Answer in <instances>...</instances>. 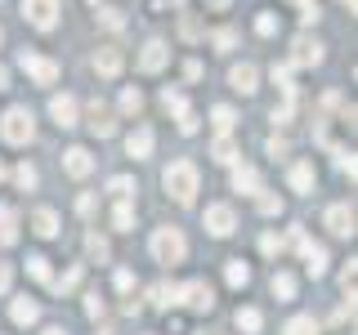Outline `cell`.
<instances>
[{"instance_id": "cell-8", "label": "cell", "mask_w": 358, "mask_h": 335, "mask_svg": "<svg viewBox=\"0 0 358 335\" xmlns=\"http://www.w3.org/2000/svg\"><path fill=\"white\" fill-rule=\"evenodd\" d=\"M179 304H188L193 313H210L215 308V290H210L206 282H184L179 286Z\"/></svg>"}, {"instance_id": "cell-37", "label": "cell", "mask_w": 358, "mask_h": 335, "mask_svg": "<svg viewBox=\"0 0 358 335\" xmlns=\"http://www.w3.org/2000/svg\"><path fill=\"white\" fill-rule=\"evenodd\" d=\"M210 45H215V50H220V54H229V50H233V45H238V31H233V27H220V31H215V36H210Z\"/></svg>"}, {"instance_id": "cell-31", "label": "cell", "mask_w": 358, "mask_h": 335, "mask_svg": "<svg viewBox=\"0 0 358 335\" xmlns=\"http://www.w3.org/2000/svg\"><path fill=\"white\" fill-rule=\"evenodd\" d=\"M99 22H103L108 31H121V27H126V14H121V9H112V5H99Z\"/></svg>"}, {"instance_id": "cell-14", "label": "cell", "mask_w": 358, "mask_h": 335, "mask_svg": "<svg viewBox=\"0 0 358 335\" xmlns=\"http://www.w3.org/2000/svg\"><path fill=\"white\" fill-rule=\"evenodd\" d=\"M152 130L148 126H139V130H130L126 134V156H134V161H148V156H152Z\"/></svg>"}, {"instance_id": "cell-29", "label": "cell", "mask_w": 358, "mask_h": 335, "mask_svg": "<svg viewBox=\"0 0 358 335\" xmlns=\"http://www.w3.org/2000/svg\"><path fill=\"white\" fill-rule=\"evenodd\" d=\"M85 255H90V260H99V264H103L108 255H112L108 237H99V232H90V237H85Z\"/></svg>"}, {"instance_id": "cell-19", "label": "cell", "mask_w": 358, "mask_h": 335, "mask_svg": "<svg viewBox=\"0 0 358 335\" xmlns=\"http://www.w3.org/2000/svg\"><path fill=\"white\" fill-rule=\"evenodd\" d=\"M287 179H291V188H296V193H313V161H296L287 170Z\"/></svg>"}, {"instance_id": "cell-57", "label": "cell", "mask_w": 358, "mask_h": 335, "mask_svg": "<svg viewBox=\"0 0 358 335\" xmlns=\"http://www.w3.org/2000/svg\"><path fill=\"white\" fill-rule=\"evenodd\" d=\"M341 5H345V9H350V14H354V5H358V0H341Z\"/></svg>"}, {"instance_id": "cell-27", "label": "cell", "mask_w": 358, "mask_h": 335, "mask_svg": "<svg viewBox=\"0 0 358 335\" xmlns=\"http://www.w3.org/2000/svg\"><path fill=\"white\" fill-rule=\"evenodd\" d=\"M112 228H117V232L134 228V206H130V201H117V210H112Z\"/></svg>"}, {"instance_id": "cell-43", "label": "cell", "mask_w": 358, "mask_h": 335, "mask_svg": "<svg viewBox=\"0 0 358 335\" xmlns=\"http://www.w3.org/2000/svg\"><path fill=\"white\" fill-rule=\"evenodd\" d=\"M291 5H300V18L305 22H318L322 14H318V0H291Z\"/></svg>"}, {"instance_id": "cell-4", "label": "cell", "mask_w": 358, "mask_h": 335, "mask_svg": "<svg viewBox=\"0 0 358 335\" xmlns=\"http://www.w3.org/2000/svg\"><path fill=\"white\" fill-rule=\"evenodd\" d=\"M291 246L300 251V260H305V268H309L313 277L327 273V251H322L318 241H309V237H305V228H291Z\"/></svg>"}, {"instance_id": "cell-45", "label": "cell", "mask_w": 358, "mask_h": 335, "mask_svg": "<svg viewBox=\"0 0 358 335\" xmlns=\"http://www.w3.org/2000/svg\"><path fill=\"white\" fill-rule=\"evenodd\" d=\"M179 130H184V134H197V112H193V107L179 117Z\"/></svg>"}, {"instance_id": "cell-26", "label": "cell", "mask_w": 358, "mask_h": 335, "mask_svg": "<svg viewBox=\"0 0 358 335\" xmlns=\"http://www.w3.org/2000/svg\"><path fill=\"white\" fill-rule=\"evenodd\" d=\"M224 282H229V286H246V282H251V268H246L242 260H229V264H224Z\"/></svg>"}, {"instance_id": "cell-38", "label": "cell", "mask_w": 358, "mask_h": 335, "mask_svg": "<svg viewBox=\"0 0 358 335\" xmlns=\"http://www.w3.org/2000/svg\"><path fill=\"white\" fill-rule=\"evenodd\" d=\"M179 36H184V40H201V22L193 14H184V18H179Z\"/></svg>"}, {"instance_id": "cell-32", "label": "cell", "mask_w": 358, "mask_h": 335, "mask_svg": "<svg viewBox=\"0 0 358 335\" xmlns=\"http://www.w3.org/2000/svg\"><path fill=\"white\" fill-rule=\"evenodd\" d=\"M162 107H166V112H175V117H184V112H188V103H184V94H179V89H171V85L162 89Z\"/></svg>"}, {"instance_id": "cell-12", "label": "cell", "mask_w": 358, "mask_h": 335, "mask_svg": "<svg viewBox=\"0 0 358 335\" xmlns=\"http://www.w3.org/2000/svg\"><path fill=\"white\" fill-rule=\"evenodd\" d=\"M229 85L238 89V94H255V89H260V72H255V63H233L229 67Z\"/></svg>"}, {"instance_id": "cell-15", "label": "cell", "mask_w": 358, "mask_h": 335, "mask_svg": "<svg viewBox=\"0 0 358 335\" xmlns=\"http://www.w3.org/2000/svg\"><path fill=\"white\" fill-rule=\"evenodd\" d=\"M63 170L72 179H85L90 170H94V156H90V148H67L63 152Z\"/></svg>"}, {"instance_id": "cell-28", "label": "cell", "mask_w": 358, "mask_h": 335, "mask_svg": "<svg viewBox=\"0 0 358 335\" xmlns=\"http://www.w3.org/2000/svg\"><path fill=\"white\" fill-rule=\"evenodd\" d=\"M210 156H215L220 165H233V161H238V148H233V139H229V134H220V139H215V148H210Z\"/></svg>"}, {"instance_id": "cell-30", "label": "cell", "mask_w": 358, "mask_h": 335, "mask_svg": "<svg viewBox=\"0 0 358 335\" xmlns=\"http://www.w3.org/2000/svg\"><path fill=\"white\" fill-rule=\"evenodd\" d=\"M268 286H273L278 299H296V277H291V273H273V282H268Z\"/></svg>"}, {"instance_id": "cell-47", "label": "cell", "mask_w": 358, "mask_h": 335, "mask_svg": "<svg viewBox=\"0 0 358 335\" xmlns=\"http://www.w3.org/2000/svg\"><path fill=\"white\" fill-rule=\"evenodd\" d=\"M260 251H264V255H278V251H282V241H278L273 232H264V237H260Z\"/></svg>"}, {"instance_id": "cell-40", "label": "cell", "mask_w": 358, "mask_h": 335, "mask_svg": "<svg viewBox=\"0 0 358 335\" xmlns=\"http://www.w3.org/2000/svg\"><path fill=\"white\" fill-rule=\"evenodd\" d=\"M14 184H18V188H36V165H27V161H22L18 170H14Z\"/></svg>"}, {"instance_id": "cell-39", "label": "cell", "mask_w": 358, "mask_h": 335, "mask_svg": "<svg viewBox=\"0 0 358 335\" xmlns=\"http://www.w3.org/2000/svg\"><path fill=\"white\" fill-rule=\"evenodd\" d=\"M350 318H354V290H350V295H345L341 304H336V313H331V322H336V327H341V322H350Z\"/></svg>"}, {"instance_id": "cell-46", "label": "cell", "mask_w": 358, "mask_h": 335, "mask_svg": "<svg viewBox=\"0 0 358 335\" xmlns=\"http://www.w3.org/2000/svg\"><path fill=\"white\" fill-rule=\"evenodd\" d=\"M76 277H81V268H67V273H63L54 286H59V290H72V286H76Z\"/></svg>"}, {"instance_id": "cell-1", "label": "cell", "mask_w": 358, "mask_h": 335, "mask_svg": "<svg viewBox=\"0 0 358 335\" xmlns=\"http://www.w3.org/2000/svg\"><path fill=\"white\" fill-rule=\"evenodd\" d=\"M162 184H166V193H171L179 206H193V197H197V165L193 161H171L166 174H162Z\"/></svg>"}, {"instance_id": "cell-23", "label": "cell", "mask_w": 358, "mask_h": 335, "mask_svg": "<svg viewBox=\"0 0 358 335\" xmlns=\"http://www.w3.org/2000/svg\"><path fill=\"white\" fill-rule=\"evenodd\" d=\"M148 295H152L157 308H175V304H179V286H171V282H157Z\"/></svg>"}, {"instance_id": "cell-10", "label": "cell", "mask_w": 358, "mask_h": 335, "mask_svg": "<svg viewBox=\"0 0 358 335\" xmlns=\"http://www.w3.org/2000/svg\"><path fill=\"white\" fill-rule=\"evenodd\" d=\"M206 228H210V237H229L233 228H238V215H233V206H206Z\"/></svg>"}, {"instance_id": "cell-56", "label": "cell", "mask_w": 358, "mask_h": 335, "mask_svg": "<svg viewBox=\"0 0 358 335\" xmlns=\"http://www.w3.org/2000/svg\"><path fill=\"white\" fill-rule=\"evenodd\" d=\"M41 335H67V331H63V327H45Z\"/></svg>"}, {"instance_id": "cell-13", "label": "cell", "mask_w": 358, "mask_h": 335, "mask_svg": "<svg viewBox=\"0 0 358 335\" xmlns=\"http://www.w3.org/2000/svg\"><path fill=\"white\" fill-rule=\"evenodd\" d=\"M50 117H54V126H59V130H72L76 126V98L72 94H54L50 98Z\"/></svg>"}, {"instance_id": "cell-50", "label": "cell", "mask_w": 358, "mask_h": 335, "mask_svg": "<svg viewBox=\"0 0 358 335\" xmlns=\"http://www.w3.org/2000/svg\"><path fill=\"white\" fill-rule=\"evenodd\" d=\"M85 313H90V318H103V299L90 295V299H85Z\"/></svg>"}, {"instance_id": "cell-6", "label": "cell", "mask_w": 358, "mask_h": 335, "mask_svg": "<svg viewBox=\"0 0 358 335\" xmlns=\"http://www.w3.org/2000/svg\"><path fill=\"white\" fill-rule=\"evenodd\" d=\"M85 126H90V134H99V139H112V134H117V117H112V107L103 98H94V103L85 107Z\"/></svg>"}, {"instance_id": "cell-9", "label": "cell", "mask_w": 358, "mask_h": 335, "mask_svg": "<svg viewBox=\"0 0 358 335\" xmlns=\"http://www.w3.org/2000/svg\"><path fill=\"white\" fill-rule=\"evenodd\" d=\"M291 67H318L322 63V45L318 40H309V36H296L291 40Z\"/></svg>"}, {"instance_id": "cell-18", "label": "cell", "mask_w": 358, "mask_h": 335, "mask_svg": "<svg viewBox=\"0 0 358 335\" xmlns=\"http://www.w3.org/2000/svg\"><path fill=\"white\" fill-rule=\"evenodd\" d=\"M9 313H14V322H18V327H31V322L41 318V304H36V299H27V295H18L14 304H9Z\"/></svg>"}, {"instance_id": "cell-17", "label": "cell", "mask_w": 358, "mask_h": 335, "mask_svg": "<svg viewBox=\"0 0 358 335\" xmlns=\"http://www.w3.org/2000/svg\"><path fill=\"white\" fill-rule=\"evenodd\" d=\"M121 63H126V59H121V50H117V45H103V50L94 54V72H99V76H108V81L121 72Z\"/></svg>"}, {"instance_id": "cell-49", "label": "cell", "mask_w": 358, "mask_h": 335, "mask_svg": "<svg viewBox=\"0 0 358 335\" xmlns=\"http://www.w3.org/2000/svg\"><path fill=\"white\" fill-rule=\"evenodd\" d=\"M9 282H14V268H9L5 260H0V295H5V290H9Z\"/></svg>"}, {"instance_id": "cell-51", "label": "cell", "mask_w": 358, "mask_h": 335, "mask_svg": "<svg viewBox=\"0 0 358 335\" xmlns=\"http://www.w3.org/2000/svg\"><path fill=\"white\" fill-rule=\"evenodd\" d=\"M184 76H188V81H201V63L188 59V63H184Z\"/></svg>"}, {"instance_id": "cell-7", "label": "cell", "mask_w": 358, "mask_h": 335, "mask_svg": "<svg viewBox=\"0 0 358 335\" xmlns=\"http://www.w3.org/2000/svg\"><path fill=\"white\" fill-rule=\"evenodd\" d=\"M22 18H27L31 27L50 31L54 22H59V0H22Z\"/></svg>"}, {"instance_id": "cell-22", "label": "cell", "mask_w": 358, "mask_h": 335, "mask_svg": "<svg viewBox=\"0 0 358 335\" xmlns=\"http://www.w3.org/2000/svg\"><path fill=\"white\" fill-rule=\"evenodd\" d=\"M31 232H36V237H54V232H59V215H54L50 206H41L36 215H31Z\"/></svg>"}, {"instance_id": "cell-54", "label": "cell", "mask_w": 358, "mask_h": 335, "mask_svg": "<svg viewBox=\"0 0 358 335\" xmlns=\"http://www.w3.org/2000/svg\"><path fill=\"white\" fill-rule=\"evenodd\" d=\"M229 5H233V0H206V9H215V14H224Z\"/></svg>"}, {"instance_id": "cell-42", "label": "cell", "mask_w": 358, "mask_h": 335, "mask_svg": "<svg viewBox=\"0 0 358 335\" xmlns=\"http://www.w3.org/2000/svg\"><path fill=\"white\" fill-rule=\"evenodd\" d=\"M331 156H336V165H341V170L354 179V152H350V148H331Z\"/></svg>"}, {"instance_id": "cell-11", "label": "cell", "mask_w": 358, "mask_h": 335, "mask_svg": "<svg viewBox=\"0 0 358 335\" xmlns=\"http://www.w3.org/2000/svg\"><path fill=\"white\" fill-rule=\"evenodd\" d=\"M327 232L331 237H354V206L336 201V206L327 210Z\"/></svg>"}, {"instance_id": "cell-5", "label": "cell", "mask_w": 358, "mask_h": 335, "mask_svg": "<svg viewBox=\"0 0 358 335\" xmlns=\"http://www.w3.org/2000/svg\"><path fill=\"white\" fill-rule=\"evenodd\" d=\"M18 67H22V72H27L36 85H54V81H59V63H54V59H41V54H31V50L18 54Z\"/></svg>"}, {"instance_id": "cell-58", "label": "cell", "mask_w": 358, "mask_h": 335, "mask_svg": "<svg viewBox=\"0 0 358 335\" xmlns=\"http://www.w3.org/2000/svg\"><path fill=\"white\" fill-rule=\"evenodd\" d=\"M5 174H9V170H5V161H0V184H5Z\"/></svg>"}, {"instance_id": "cell-16", "label": "cell", "mask_w": 358, "mask_h": 335, "mask_svg": "<svg viewBox=\"0 0 358 335\" xmlns=\"http://www.w3.org/2000/svg\"><path fill=\"white\" fill-rule=\"evenodd\" d=\"M166 59H171V50H166V40H148L139 54V72H162Z\"/></svg>"}, {"instance_id": "cell-25", "label": "cell", "mask_w": 358, "mask_h": 335, "mask_svg": "<svg viewBox=\"0 0 358 335\" xmlns=\"http://www.w3.org/2000/svg\"><path fill=\"white\" fill-rule=\"evenodd\" d=\"M210 126H215L220 134H229L233 126H238V112H233V107H224V103H220V107H210Z\"/></svg>"}, {"instance_id": "cell-44", "label": "cell", "mask_w": 358, "mask_h": 335, "mask_svg": "<svg viewBox=\"0 0 358 335\" xmlns=\"http://www.w3.org/2000/svg\"><path fill=\"white\" fill-rule=\"evenodd\" d=\"M255 31H260V36H273V31H278V18L273 14H260V18H255Z\"/></svg>"}, {"instance_id": "cell-21", "label": "cell", "mask_w": 358, "mask_h": 335, "mask_svg": "<svg viewBox=\"0 0 358 335\" xmlns=\"http://www.w3.org/2000/svg\"><path fill=\"white\" fill-rule=\"evenodd\" d=\"M233 188H238V193H264V184H260V174L251 170V165H238V170H233Z\"/></svg>"}, {"instance_id": "cell-35", "label": "cell", "mask_w": 358, "mask_h": 335, "mask_svg": "<svg viewBox=\"0 0 358 335\" xmlns=\"http://www.w3.org/2000/svg\"><path fill=\"white\" fill-rule=\"evenodd\" d=\"M121 112H130V117L143 112V94H139V89H121Z\"/></svg>"}, {"instance_id": "cell-41", "label": "cell", "mask_w": 358, "mask_h": 335, "mask_svg": "<svg viewBox=\"0 0 358 335\" xmlns=\"http://www.w3.org/2000/svg\"><path fill=\"white\" fill-rule=\"evenodd\" d=\"M260 215H282V197L260 193Z\"/></svg>"}, {"instance_id": "cell-53", "label": "cell", "mask_w": 358, "mask_h": 335, "mask_svg": "<svg viewBox=\"0 0 358 335\" xmlns=\"http://www.w3.org/2000/svg\"><path fill=\"white\" fill-rule=\"evenodd\" d=\"M287 152V139H268V156H282Z\"/></svg>"}, {"instance_id": "cell-55", "label": "cell", "mask_w": 358, "mask_h": 335, "mask_svg": "<svg viewBox=\"0 0 358 335\" xmlns=\"http://www.w3.org/2000/svg\"><path fill=\"white\" fill-rule=\"evenodd\" d=\"M0 89H9V67L0 63Z\"/></svg>"}, {"instance_id": "cell-59", "label": "cell", "mask_w": 358, "mask_h": 335, "mask_svg": "<svg viewBox=\"0 0 358 335\" xmlns=\"http://www.w3.org/2000/svg\"><path fill=\"white\" fill-rule=\"evenodd\" d=\"M0 40H5V31H0Z\"/></svg>"}, {"instance_id": "cell-2", "label": "cell", "mask_w": 358, "mask_h": 335, "mask_svg": "<svg viewBox=\"0 0 358 335\" xmlns=\"http://www.w3.org/2000/svg\"><path fill=\"white\" fill-rule=\"evenodd\" d=\"M0 139L14 143V148L36 139V117H31V107H9L5 117H0Z\"/></svg>"}, {"instance_id": "cell-3", "label": "cell", "mask_w": 358, "mask_h": 335, "mask_svg": "<svg viewBox=\"0 0 358 335\" xmlns=\"http://www.w3.org/2000/svg\"><path fill=\"white\" fill-rule=\"evenodd\" d=\"M148 246H152V260L157 264H184V255H188V241H184V232H179V228H157Z\"/></svg>"}, {"instance_id": "cell-36", "label": "cell", "mask_w": 358, "mask_h": 335, "mask_svg": "<svg viewBox=\"0 0 358 335\" xmlns=\"http://www.w3.org/2000/svg\"><path fill=\"white\" fill-rule=\"evenodd\" d=\"M27 273L36 277V282H50V260H45V255H27Z\"/></svg>"}, {"instance_id": "cell-20", "label": "cell", "mask_w": 358, "mask_h": 335, "mask_svg": "<svg viewBox=\"0 0 358 335\" xmlns=\"http://www.w3.org/2000/svg\"><path fill=\"white\" fill-rule=\"evenodd\" d=\"M14 241H18V210L0 206V246H14Z\"/></svg>"}, {"instance_id": "cell-33", "label": "cell", "mask_w": 358, "mask_h": 335, "mask_svg": "<svg viewBox=\"0 0 358 335\" xmlns=\"http://www.w3.org/2000/svg\"><path fill=\"white\" fill-rule=\"evenodd\" d=\"M282 335H318V322L313 318H291L282 327Z\"/></svg>"}, {"instance_id": "cell-48", "label": "cell", "mask_w": 358, "mask_h": 335, "mask_svg": "<svg viewBox=\"0 0 358 335\" xmlns=\"http://www.w3.org/2000/svg\"><path fill=\"white\" fill-rule=\"evenodd\" d=\"M117 290H121V295H130V290H134V277L126 273V268H121V273H117Z\"/></svg>"}, {"instance_id": "cell-34", "label": "cell", "mask_w": 358, "mask_h": 335, "mask_svg": "<svg viewBox=\"0 0 358 335\" xmlns=\"http://www.w3.org/2000/svg\"><path fill=\"white\" fill-rule=\"evenodd\" d=\"M108 193H112V197H121V201H126V197H134V179H130V174H117V179H108Z\"/></svg>"}, {"instance_id": "cell-24", "label": "cell", "mask_w": 358, "mask_h": 335, "mask_svg": "<svg viewBox=\"0 0 358 335\" xmlns=\"http://www.w3.org/2000/svg\"><path fill=\"white\" fill-rule=\"evenodd\" d=\"M260 327H264V313H260V308H238V331L260 335Z\"/></svg>"}, {"instance_id": "cell-52", "label": "cell", "mask_w": 358, "mask_h": 335, "mask_svg": "<svg viewBox=\"0 0 358 335\" xmlns=\"http://www.w3.org/2000/svg\"><path fill=\"white\" fill-rule=\"evenodd\" d=\"M76 210H81V215H94V197H90V193H85L81 201H76Z\"/></svg>"}]
</instances>
